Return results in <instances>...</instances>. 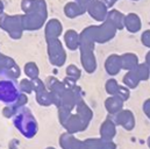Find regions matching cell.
Segmentation results:
<instances>
[{
	"mask_svg": "<svg viewBox=\"0 0 150 149\" xmlns=\"http://www.w3.org/2000/svg\"><path fill=\"white\" fill-rule=\"evenodd\" d=\"M25 70H26V74H28L30 78H35V77H38V67H36L34 63H28V64H26Z\"/></svg>",
	"mask_w": 150,
	"mask_h": 149,
	"instance_id": "obj_1",
	"label": "cell"
},
{
	"mask_svg": "<svg viewBox=\"0 0 150 149\" xmlns=\"http://www.w3.org/2000/svg\"><path fill=\"white\" fill-rule=\"evenodd\" d=\"M1 12H2V4L0 2V13H1Z\"/></svg>",
	"mask_w": 150,
	"mask_h": 149,
	"instance_id": "obj_2",
	"label": "cell"
}]
</instances>
